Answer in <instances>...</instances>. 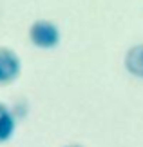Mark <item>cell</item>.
<instances>
[{
    "label": "cell",
    "mask_w": 143,
    "mask_h": 147,
    "mask_svg": "<svg viewBox=\"0 0 143 147\" xmlns=\"http://www.w3.org/2000/svg\"><path fill=\"white\" fill-rule=\"evenodd\" d=\"M123 65L129 75H132L134 78H143V44H136L127 49Z\"/></svg>",
    "instance_id": "cell-3"
},
{
    "label": "cell",
    "mask_w": 143,
    "mask_h": 147,
    "mask_svg": "<svg viewBox=\"0 0 143 147\" xmlns=\"http://www.w3.org/2000/svg\"><path fill=\"white\" fill-rule=\"evenodd\" d=\"M64 147H83V145H80V144H69V145H64Z\"/></svg>",
    "instance_id": "cell-5"
},
{
    "label": "cell",
    "mask_w": 143,
    "mask_h": 147,
    "mask_svg": "<svg viewBox=\"0 0 143 147\" xmlns=\"http://www.w3.org/2000/svg\"><path fill=\"white\" fill-rule=\"evenodd\" d=\"M15 127H16V118L13 115V111L0 102V144L13 138Z\"/></svg>",
    "instance_id": "cell-4"
},
{
    "label": "cell",
    "mask_w": 143,
    "mask_h": 147,
    "mask_svg": "<svg viewBox=\"0 0 143 147\" xmlns=\"http://www.w3.org/2000/svg\"><path fill=\"white\" fill-rule=\"evenodd\" d=\"M29 42L33 44L35 47L38 49H54L60 46V40H62V33H60V27L51 20H45V18H40L35 20L33 24L29 26Z\"/></svg>",
    "instance_id": "cell-1"
},
{
    "label": "cell",
    "mask_w": 143,
    "mask_h": 147,
    "mask_svg": "<svg viewBox=\"0 0 143 147\" xmlns=\"http://www.w3.org/2000/svg\"><path fill=\"white\" fill-rule=\"evenodd\" d=\"M22 62L9 47H0V86H7L20 76Z\"/></svg>",
    "instance_id": "cell-2"
}]
</instances>
